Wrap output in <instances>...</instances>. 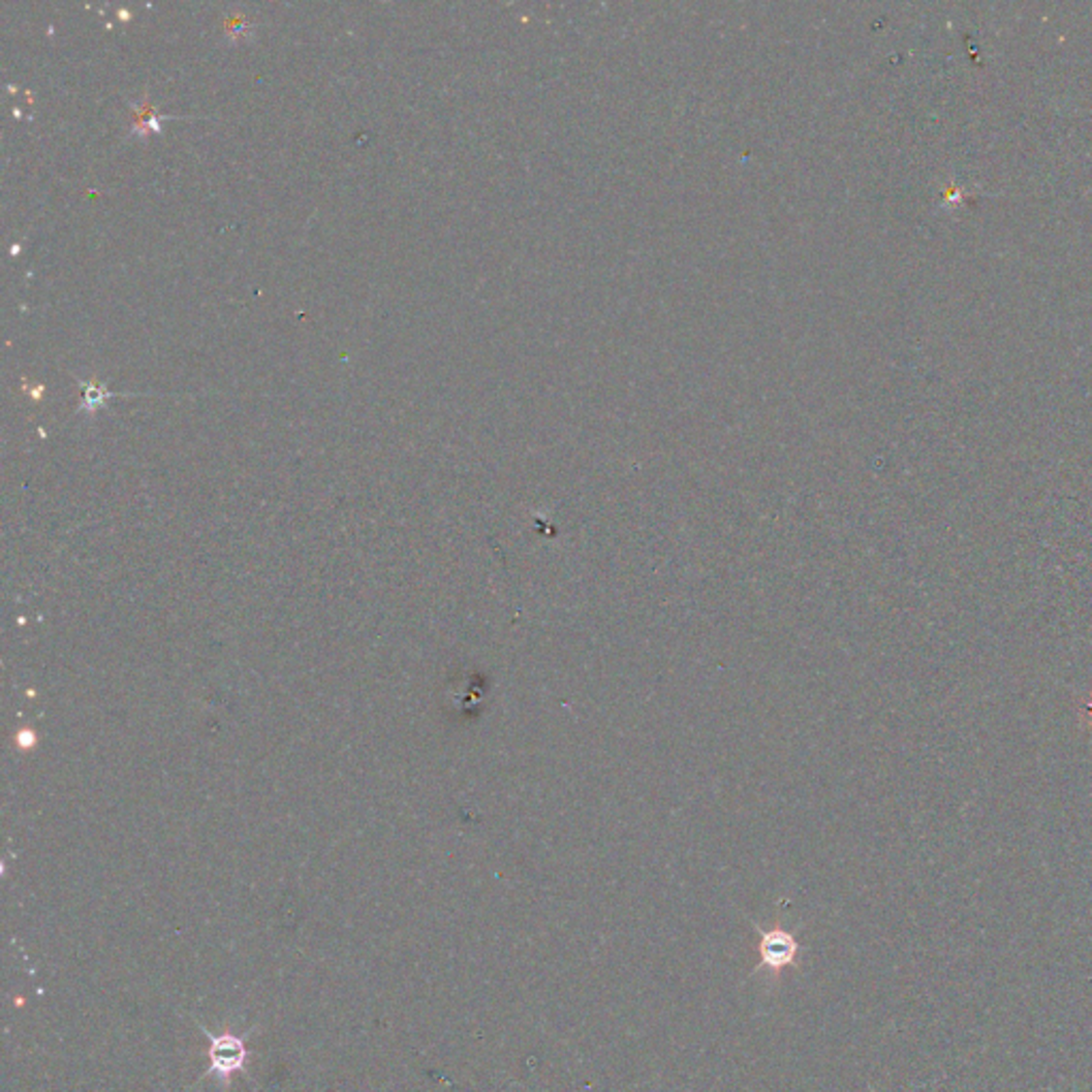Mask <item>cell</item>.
<instances>
[{
  "label": "cell",
  "instance_id": "cell-1",
  "mask_svg": "<svg viewBox=\"0 0 1092 1092\" xmlns=\"http://www.w3.org/2000/svg\"><path fill=\"white\" fill-rule=\"evenodd\" d=\"M205 1035L209 1037V1049H207L209 1074H218L220 1079H229L233 1074H237V1071L246 1067L248 1049L241 1037L235 1035L214 1037L209 1031H205Z\"/></svg>",
  "mask_w": 1092,
  "mask_h": 1092
},
{
  "label": "cell",
  "instance_id": "cell-2",
  "mask_svg": "<svg viewBox=\"0 0 1092 1092\" xmlns=\"http://www.w3.org/2000/svg\"><path fill=\"white\" fill-rule=\"evenodd\" d=\"M798 952V943L783 930L764 932L760 939V958L770 969H783L794 962Z\"/></svg>",
  "mask_w": 1092,
  "mask_h": 1092
},
{
  "label": "cell",
  "instance_id": "cell-3",
  "mask_svg": "<svg viewBox=\"0 0 1092 1092\" xmlns=\"http://www.w3.org/2000/svg\"><path fill=\"white\" fill-rule=\"evenodd\" d=\"M129 108L133 111V126H131V133H129L131 140L145 141V140H150L152 135L163 133V120H169V115H161L154 109L150 92L145 90L140 101L129 103Z\"/></svg>",
  "mask_w": 1092,
  "mask_h": 1092
},
{
  "label": "cell",
  "instance_id": "cell-4",
  "mask_svg": "<svg viewBox=\"0 0 1092 1092\" xmlns=\"http://www.w3.org/2000/svg\"><path fill=\"white\" fill-rule=\"evenodd\" d=\"M222 30H225V41L229 44H246L257 35V24L239 9H231L222 16Z\"/></svg>",
  "mask_w": 1092,
  "mask_h": 1092
},
{
  "label": "cell",
  "instance_id": "cell-5",
  "mask_svg": "<svg viewBox=\"0 0 1092 1092\" xmlns=\"http://www.w3.org/2000/svg\"><path fill=\"white\" fill-rule=\"evenodd\" d=\"M78 383L81 385V406H79V410L83 412V415L92 417L99 406H105V401L113 397V393H109L108 387H105L101 380H97L94 376L88 378V380L78 378Z\"/></svg>",
  "mask_w": 1092,
  "mask_h": 1092
}]
</instances>
